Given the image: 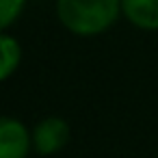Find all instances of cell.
<instances>
[{"instance_id":"1","label":"cell","mask_w":158,"mask_h":158,"mask_svg":"<svg viewBox=\"0 0 158 158\" xmlns=\"http://www.w3.org/2000/svg\"><path fill=\"white\" fill-rule=\"evenodd\" d=\"M61 26L76 37H98L115 26L121 15V0H56Z\"/></svg>"},{"instance_id":"2","label":"cell","mask_w":158,"mask_h":158,"mask_svg":"<svg viewBox=\"0 0 158 158\" xmlns=\"http://www.w3.org/2000/svg\"><path fill=\"white\" fill-rule=\"evenodd\" d=\"M31 134H33V149L39 156H54L69 143L72 130L63 117L50 115L39 119L31 130Z\"/></svg>"},{"instance_id":"3","label":"cell","mask_w":158,"mask_h":158,"mask_svg":"<svg viewBox=\"0 0 158 158\" xmlns=\"http://www.w3.org/2000/svg\"><path fill=\"white\" fill-rule=\"evenodd\" d=\"M33 134L28 126L11 115H0V158H28Z\"/></svg>"},{"instance_id":"4","label":"cell","mask_w":158,"mask_h":158,"mask_svg":"<svg viewBox=\"0 0 158 158\" xmlns=\"http://www.w3.org/2000/svg\"><path fill=\"white\" fill-rule=\"evenodd\" d=\"M121 15L141 31H158V0H121Z\"/></svg>"},{"instance_id":"5","label":"cell","mask_w":158,"mask_h":158,"mask_svg":"<svg viewBox=\"0 0 158 158\" xmlns=\"http://www.w3.org/2000/svg\"><path fill=\"white\" fill-rule=\"evenodd\" d=\"M22 63V46L20 41L9 35L0 33V82L9 80Z\"/></svg>"},{"instance_id":"6","label":"cell","mask_w":158,"mask_h":158,"mask_svg":"<svg viewBox=\"0 0 158 158\" xmlns=\"http://www.w3.org/2000/svg\"><path fill=\"white\" fill-rule=\"evenodd\" d=\"M26 0H0V33H7L24 13Z\"/></svg>"}]
</instances>
